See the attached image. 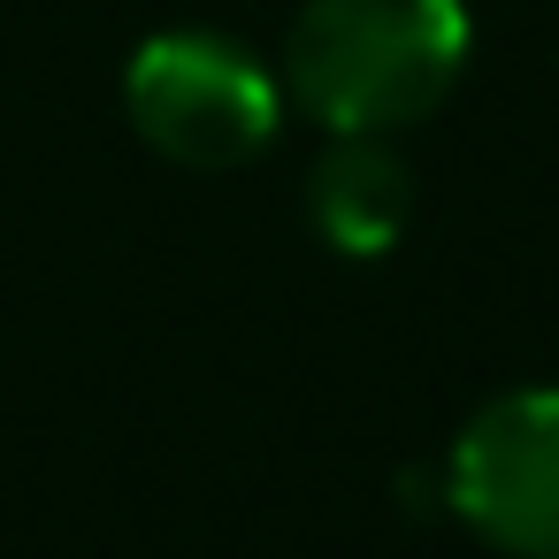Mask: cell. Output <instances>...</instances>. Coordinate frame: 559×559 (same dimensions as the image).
<instances>
[{"instance_id": "6da1fadb", "label": "cell", "mask_w": 559, "mask_h": 559, "mask_svg": "<svg viewBox=\"0 0 559 559\" xmlns=\"http://www.w3.org/2000/svg\"><path fill=\"white\" fill-rule=\"evenodd\" d=\"M467 70V9L460 0H307L284 85L337 139H391L460 85Z\"/></svg>"}, {"instance_id": "7a4b0ae2", "label": "cell", "mask_w": 559, "mask_h": 559, "mask_svg": "<svg viewBox=\"0 0 559 559\" xmlns=\"http://www.w3.org/2000/svg\"><path fill=\"white\" fill-rule=\"evenodd\" d=\"M123 108L139 139L185 169H238L253 162L276 123L284 93L276 78L223 32H162L123 70Z\"/></svg>"}, {"instance_id": "3957f363", "label": "cell", "mask_w": 559, "mask_h": 559, "mask_svg": "<svg viewBox=\"0 0 559 559\" xmlns=\"http://www.w3.org/2000/svg\"><path fill=\"white\" fill-rule=\"evenodd\" d=\"M444 506L513 559H559V383L498 391L444 452Z\"/></svg>"}, {"instance_id": "277c9868", "label": "cell", "mask_w": 559, "mask_h": 559, "mask_svg": "<svg viewBox=\"0 0 559 559\" xmlns=\"http://www.w3.org/2000/svg\"><path fill=\"white\" fill-rule=\"evenodd\" d=\"M414 215V177L383 139H337L307 169V223L337 253H391Z\"/></svg>"}]
</instances>
